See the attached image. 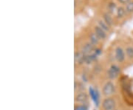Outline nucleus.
<instances>
[{
  "label": "nucleus",
  "instance_id": "9",
  "mask_svg": "<svg viewBox=\"0 0 133 110\" xmlns=\"http://www.w3.org/2000/svg\"><path fill=\"white\" fill-rule=\"evenodd\" d=\"M85 56V54H84L81 51H76L75 53V63L78 64H84Z\"/></svg>",
  "mask_w": 133,
  "mask_h": 110
},
{
  "label": "nucleus",
  "instance_id": "14",
  "mask_svg": "<svg viewBox=\"0 0 133 110\" xmlns=\"http://www.w3.org/2000/svg\"><path fill=\"white\" fill-rule=\"evenodd\" d=\"M126 10L124 8L122 7H119L117 9V11H116V15H117V17L118 19H122L123 17H124V16L126 14Z\"/></svg>",
  "mask_w": 133,
  "mask_h": 110
},
{
  "label": "nucleus",
  "instance_id": "11",
  "mask_svg": "<svg viewBox=\"0 0 133 110\" xmlns=\"http://www.w3.org/2000/svg\"><path fill=\"white\" fill-rule=\"evenodd\" d=\"M103 20L107 24L109 25V27H112L113 25V23H114L113 19H112L111 14L109 13H103Z\"/></svg>",
  "mask_w": 133,
  "mask_h": 110
},
{
  "label": "nucleus",
  "instance_id": "19",
  "mask_svg": "<svg viewBox=\"0 0 133 110\" xmlns=\"http://www.w3.org/2000/svg\"><path fill=\"white\" fill-rule=\"evenodd\" d=\"M115 110H118V109H115Z\"/></svg>",
  "mask_w": 133,
  "mask_h": 110
},
{
  "label": "nucleus",
  "instance_id": "8",
  "mask_svg": "<svg viewBox=\"0 0 133 110\" xmlns=\"http://www.w3.org/2000/svg\"><path fill=\"white\" fill-rule=\"evenodd\" d=\"M95 49V46H94V45L92 43H90V42H88L85 43L83 46H82L81 51L84 53V54H85V55H89V54H90V53H92V52L94 51Z\"/></svg>",
  "mask_w": 133,
  "mask_h": 110
},
{
  "label": "nucleus",
  "instance_id": "13",
  "mask_svg": "<svg viewBox=\"0 0 133 110\" xmlns=\"http://www.w3.org/2000/svg\"><path fill=\"white\" fill-rule=\"evenodd\" d=\"M126 56L128 59L133 61V47L131 46H127L125 49Z\"/></svg>",
  "mask_w": 133,
  "mask_h": 110
},
{
  "label": "nucleus",
  "instance_id": "2",
  "mask_svg": "<svg viewBox=\"0 0 133 110\" xmlns=\"http://www.w3.org/2000/svg\"><path fill=\"white\" fill-rule=\"evenodd\" d=\"M116 107V101L111 97H107L101 102V108L103 110H115Z\"/></svg>",
  "mask_w": 133,
  "mask_h": 110
},
{
  "label": "nucleus",
  "instance_id": "1",
  "mask_svg": "<svg viewBox=\"0 0 133 110\" xmlns=\"http://www.w3.org/2000/svg\"><path fill=\"white\" fill-rule=\"evenodd\" d=\"M116 92V88L115 84L112 81H107L102 88V94L106 97H110L111 95H114Z\"/></svg>",
  "mask_w": 133,
  "mask_h": 110
},
{
  "label": "nucleus",
  "instance_id": "3",
  "mask_svg": "<svg viewBox=\"0 0 133 110\" xmlns=\"http://www.w3.org/2000/svg\"><path fill=\"white\" fill-rule=\"evenodd\" d=\"M107 77L110 80L116 79L121 74V68L116 64H112L107 70Z\"/></svg>",
  "mask_w": 133,
  "mask_h": 110
},
{
  "label": "nucleus",
  "instance_id": "15",
  "mask_svg": "<svg viewBox=\"0 0 133 110\" xmlns=\"http://www.w3.org/2000/svg\"><path fill=\"white\" fill-rule=\"evenodd\" d=\"M125 10H126V12L128 13H133V1H130L127 4H126Z\"/></svg>",
  "mask_w": 133,
  "mask_h": 110
},
{
  "label": "nucleus",
  "instance_id": "16",
  "mask_svg": "<svg viewBox=\"0 0 133 110\" xmlns=\"http://www.w3.org/2000/svg\"><path fill=\"white\" fill-rule=\"evenodd\" d=\"M107 8H108V12L110 14H113L115 13V11L116 12L117 9H118V8L116 7V5L115 3H110V4H109Z\"/></svg>",
  "mask_w": 133,
  "mask_h": 110
},
{
  "label": "nucleus",
  "instance_id": "7",
  "mask_svg": "<svg viewBox=\"0 0 133 110\" xmlns=\"http://www.w3.org/2000/svg\"><path fill=\"white\" fill-rule=\"evenodd\" d=\"M93 30H94V33H95V35L99 38L100 40H105L107 37V32L104 31L102 28H101L98 25H95L93 28Z\"/></svg>",
  "mask_w": 133,
  "mask_h": 110
},
{
  "label": "nucleus",
  "instance_id": "5",
  "mask_svg": "<svg viewBox=\"0 0 133 110\" xmlns=\"http://www.w3.org/2000/svg\"><path fill=\"white\" fill-rule=\"evenodd\" d=\"M89 95L90 96L92 101L94 102L95 105L96 106H99L100 104V95L98 91L97 90H95L94 88H92L90 86L89 88Z\"/></svg>",
  "mask_w": 133,
  "mask_h": 110
},
{
  "label": "nucleus",
  "instance_id": "18",
  "mask_svg": "<svg viewBox=\"0 0 133 110\" xmlns=\"http://www.w3.org/2000/svg\"><path fill=\"white\" fill-rule=\"evenodd\" d=\"M118 1L121 4H125V5H126V4H127L128 2H129L131 0H118Z\"/></svg>",
  "mask_w": 133,
  "mask_h": 110
},
{
  "label": "nucleus",
  "instance_id": "6",
  "mask_svg": "<svg viewBox=\"0 0 133 110\" xmlns=\"http://www.w3.org/2000/svg\"><path fill=\"white\" fill-rule=\"evenodd\" d=\"M88 101V95L85 92H79L75 96V102L78 104H85Z\"/></svg>",
  "mask_w": 133,
  "mask_h": 110
},
{
  "label": "nucleus",
  "instance_id": "10",
  "mask_svg": "<svg viewBox=\"0 0 133 110\" xmlns=\"http://www.w3.org/2000/svg\"><path fill=\"white\" fill-rule=\"evenodd\" d=\"M88 38H89V42L92 43L94 46H97L98 45V44L100 43V40L99 38L95 35V33L94 32H91L89 33V36H88Z\"/></svg>",
  "mask_w": 133,
  "mask_h": 110
},
{
  "label": "nucleus",
  "instance_id": "17",
  "mask_svg": "<svg viewBox=\"0 0 133 110\" xmlns=\"http://www.w3.org/2000/svg\"><path fill=\"white\" fill-rule=\"evenodd\" d=\"M74 110H88V108L85 104H77L75 106Z\"/></svg>",
  "mask_w": 133,
  "mask_h": 110
},
{
  "label": "nucleus",
  "instance_id": "12",
  "mask_svg": "<svg viewBox=\"0 0 133 110\" xmlns=\"http://www.w3.org/2000/svg\"><path fill=\"white\" fill-rule=\"evenodd\" d=\"M97 22H98V25L99 26L100 28L103 29V30H104V31H106L107 33H109V31H110V28H111V27H109V25L107 24L104 20H102V19H98V20L97 21Z\"/></svg>",
  "mask_w": 133,
  "mask_h": 110
},
{
  "label": "nucleus",
  "instance_id": "4",
  "mask_svg": "<svg viewBox=\"0 0 133 110\" xmlns=\"http://www.w3.org/2000/svg\"><path fill=\"white\" fill-rule=\"evenodd\" d=\"M126 53L121 46H118L115 49V58L120 64H122L126 60Z\"/></svg>",
  "mask_w": 133,
  "mask_h": 110
}]
</instances>
